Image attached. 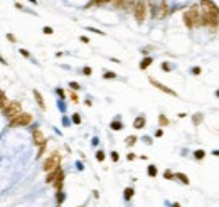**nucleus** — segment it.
<instances>
[{
    "mask_svg": "<svg viewBox=\"0 0 219 207\" xmlns=\"http://www.w3.org/2000/svg\"><path fill=\"white\" fill-rule=\"evenodd\" d=\"M199 9H201V26L209 27L212 30H217V24H219L217 5L212 0H202Z\"/></svg>",
    "mask_w": 219,
    "mask_h": 207,
    "instance_id": "f257e3e1",
    "label": "nucleus"
},
{
    "mask_svg": "<svg viewBox=\"0 0 219 207\" xmlns=\"http://www.w3.org/2000/svg\"><path fill=\"white\" fill-rule=\"evenodd\" d=\"M182 19H184V24H186L189 29L201 27V9H199V5H192L189 10H186Z\"/></svg>",
    "mask_w": 219,
    "mask_h": 207,
    "instance_id": "f03ea898",
    "label": "nucleus"
},
{
    "mask_svg": "<svg viewBox=\"0 0 219 207\" xmlns=\"http://www.w3.org/2000/svg\"><path fill=\"white\" fill-rule=\"evenodd\" d=\"M61 153L59 152H52L51 155L46 158V162H44V172L47 174V172H54L57 170V168H61Z\"/></svg>",
    "mask_w": 219,
    "mask_h": 207,
    "instance_id": "7ed1b4c3",
    "label": "nucleus"
},
{
    "mask_svg": "<svg viewBox=\"0 0 219 207\" xmlns=\"http://www.w3.org/2000/svg\"><path fill=\"white\" fill-rule=\"evenodd\" d=\"M32 121H34V116L30 115V113H24L22 111L20 115H17L15 118H12L10 123H9V126H12V128H15V126H29Z\"/></svg>",
    "mask_w": 219,
    "mask_h": 207,
    "instance_id": "20e7f679",
    "label": "nucleus"
},
{
    "mask_svg": "<svg viewBox=\"0 0 219 207\" xmlns=\"http://www.w3.org/2000/svg\"><path fill=\"white\" fill-rule=\"evenodd\" d=\"M147 10H148V7H147L145 0H138V2H135V5H133V15H135V19H137L138 24H143V20L147 19Z\"/></svg>",
    "mask_w": 219,
    "mask_h": 207,
    "instance_id": "39448f33",
    "label": "nucleus"
},
{
    "mask_svg": "<svg viewBox=\"0 0 219 207\" xmlns=\"http://www.w3.org/2000/svg\"><path fill=\"white\" fill-rule=\"evenodd\" d=\"M2 113H4L5 118L12 120V118H15L17 115H20V113H22V106H20V103H19V101H9L7 106L2 109Z\"/></svg>",
    "mask_w": 219,
    "mask_h": 207,
    "instance_id": "423d86ee",
    "label": "nucleus"
},
{
    "mask_svg": "<svg viewBox=\"0 0 219 207\" xmlns=\"http://www.w3.org/2000/svg\"><path fill=\"white\" fill-rule=\"evenodd\" d=\"M32 138H34V145H36V147H42V145L47 143V138H46V135L40 131V128H34Z\"/></svg>",
    "mask_w": 219,
    "mask_h": 207,
    "instance_id": "0eeeda50",
    "label": "nucleus"
},
{
    "mask_svg": "<svg viewBox=\"0 0 219 207\" xmlns=\"http://www.w3.org/2000/svg\"><path fill=\"white\" fill-rule=\"evenodd\" d=\"M148 81H150V84L152 86H155L157 89H160L162 93H165V95H170V96H179L177 93H175L174 89H170V88H167L165 84H162L160 81H157V79H153V78H148Z\"/></svg>",
    "mask_w": 219,
    "mask_h": 207,
    "instance_id": "6e6552de",
    "label": "nucleus"
},
{
    "mask_svg": "<svg viewBox=\"0 0 219 207\" xmlns=\"http://www.w3.org/2000/svg\"><path fill=\"white\" fill-rule=\"evenodd\" d=\"M52 185H54L56 192H61V190H62V185H64V172H62V168H59V170H57V175H56L54 182H52Z\"/></svg>",
    "mask_w": 219,
    "mask_h": 207,
    "instance_id": "1a4fd4ad",
    "label": "nucleus"
},
{
    "mask_svg": "<svg viewBox=\"0 0 219 207\" xmlns=\"http://www.w3.org/2000/svg\"><path fill=\"white\" fill-rule=\"evenodd\" d=\"M145 125H147V118L143 116V115L137 116L135 121H133V128H137V130H142V128H145Z\"/></svg>",
    "mask_w": 219,
    "mask_h": 207,
    "instance_id": "9d476101",
    "label": "nucleus"
},
{
    "mask_svg": "<svg viewBox=\"0 0 219 207\" xmlns=\"http://www.w3.org/2000/svg\"><path fill=\"white\" fill-rule=\"evenodd\" d=\"M34 98H36L37 105L40 106V109H42V111H46V109H47V106H46V103H44V98H42V95H40V91L34 89Z\"/></svg>",
    "mask_w": 219,
    "mask_h": 207,
    "instance_id": "9b49d317",
    "label": "nucleus"
},
{
    "mask_svg": "<svg viewBox=\"0 0 219 207\" xmlns=\"http://www.w3.org/2000/svg\"><path fill=\"white\" fill-rule=\"evenodd\" d=\"M158 9H160V12H157V17L165 19L169 15V5H167V2H162V4L158 5Z\"/></svg>",
    "mask_w": 219,
    "mask_h": 207,
    "instance_id": "f8f14e48",
    "label": "nucleus"
},
{
    "mask_svg": "<svg viewBox=\"0 0 219 207\" xmlns=\"http://www.w3.org/2000/svg\"><path fill=\"white\" fill-rule=\"evenodd\" d=\"M109 128L113 131H120V130H123V123H121L120 120H113L111 123H109Z\"/></svg>",
    "mask_w": 219,
    "mask_h": 207,
    "instance_id": "ddd939ff",
    "label": "nucleus"
},
{
    "mask_svg": "<svg viewBox=\"0 0 219 207\" xmlns=\"http://www.w3.org/2000/svg\"><path fill=\"white\" fill-rule=\"evenodd\" d=\"M174 178H179V180L182 182L184 185H189V184H190L189 177H187L186 174H180V172H179V174H174Z\"/></svg>",
    "mask_w": 219,
    "mask_h": 207,
    "instance_id": "4468645a",
    "label": "nucleus"
},
{
    "mask_svg": "<svg viewBox=\"0 0 219 207\" xmlns=\"http://www.w3.org/2000/svg\"><path fill=\"white\" fill-rule=\"evenodd\" d=\"M152 62H153V59H152V57H145V59H142V61H140L138 67L142 69V71H145V69L148 67L150 64H152Z\"/></svg>",
    "mask_w": 219,
    "mask_h": 207,
    "instance_id": "2eb2a0df",
    "label": "nucleus"
},
{
    "mask_svg": "<svg viewBox=\"0 0 219 207\" xmlns=\"http://www.w3.org/2000/svg\"><path fill=\"white\" fill-rule=\"evenodd\" d=\"M133 195H135V190L131 189V187H127V189L123 190V199L125 200H130Z\"/></svg>",
    "mask_w": 219,
    "mask_h": 207,
    "instance_id": "dca6fc26",
    "label": "nucleus"
},
{
    "mask_svg": "<svg viewBox=\"0 0 219 207\" xmlns=\"http://www.w3.org/2000/svg\"><path fill=\"white\" fill-rule=\"evenodd\" d=\"M133 5H135V0H123L121 9L123 10H130V9H133Z\"/></svg>",
    "mask_w": 219,
    "mask_h": 207,
    "instance_id": "f3484780",
    "label": "nucleus"
},
{
    "mask_svg": "<svg viewBox=\"0 0 219 207\" xmlns=\"http://www.w3.org/2000/svg\"><path fill=\"white\" fill-rule=\"evenodd\" d=\"M57 170H59V168H57ZM57 170H54V172H47V175H46V184H52V182H54L56 175H57Z\"/></svg>",
    "mask_w": 219,
    "mask_h": 207,
    "instance_id": "a211bd4d",
    "label": "nucleus"
},
{
    "mask_svg": "<svg viewBox=\"0 0 219 207\" xmlns=\"http://www.w3.org/2000/svg\"><path fill=\"white\" fill-rule=\"evenodd\" d=\"M109 0H91L89 4H88V7H99V5H105L108 4Z\"/></svg>",
    "mask_w": 219,
    "mask_h": 207,
    "instance_id": "6ab92c4d",
    "label": "nucleus"
},
{
    "mask_svg": "<svg viewBox=\"0 0 219 207\" xmlns=\"http://www.w3.org/2000/svg\"><path fill=\"white\" fill-rule=\"evenodd\" d=\"M147 174H148V177H157V174H158V168L155 167V165H148V170H147Z\"/></svg>",
    "mask_w": 219,
    "mask_h": 207,
    "instance_id": "aec40b11",
    "label": "nucleus"
},
{
    "mask_svg": "<svg viewBox=\"0 0 219 207\" xmlns=\"http://www.w3.org/2000/svg\"><path fill=\"white\" fill-rule=\"evenodd\" d=\"M202 120H204V116H202L201 113H197V115H194V116H192V123L196 125V126H199V125L202 123Z\"/></svg>",
    "mask_w": 219,
    "mask_h": 207,
    "instance_id": "412c9836",
    "label": "nucleus"
},
{
    "mask_svg": "<svg viewBox=\"0 0 219 207\" xmlns=\"http://www.w3.org/2000/svg\"><path fill=\"white\" fill-rule=\"evenodd\" d=\"M7 103H9V99H7V96H5V93L0 91V108L4 109L5 106H7Z\"/></svg>",
    "mask_w": 219,
    "mask_h": 207,
    "instance_id": "4be33fe9",
    "label": "nucleus"
},
{
    "mask_svg": "<svg viewBox=\"0 0 219 207\" xmlns=\"http://www.w3.org/2000/svg\"><path fill=\"white\" fill-rule=\"evenodd\" d=\"M158 123H160V126H169V125H170V121L167 120V116H165V115H160V116H158Z\"/></svg>",
    "mask_w": 219,
    "mask_h": 207,
    "instance_id": "5701e85b",
    "label": "nucleus"
},
{
    "mask_svg": "<svg viewBox=\"0 0 219 207\" xmlns=\"http://www.w3.org/2000/svg\"><path fill=\"white\" fill-rule=\"evenodd\" d=\"M204 157H206L204 150H196V152H194V158H196V160H202Z\"/></svg>",
    "mask_w": 219,
    "mask_h": 207,
    "instance_id": "b1692460",
    "label": "nucleus"
},
{
    "mask_svg": "<svg viewBox=\"0 0 219 207\" xmlns=\"http://www.w3.org/2000/svg\"><path fill=\"white\" fill-rule=\"evenodd\" d=\"M137 140H138V138H137L135 135H131V136H128V138H127V142H125V143H127L128 147H133V145L137 143Z\"/></svg>",
    "mask_w": 219,
    "mask_h": 207,
    "instance_id": "393cba45",
    "label": "nucleus"
},
{
    "mask_svg": "<svg viewBox=\"0 0 219 207\" xmlns=\"http://www.w3.org/2000/svg\"><path fill=\"white\" fill-rule=\"evenodd\" d=\"M103 78H105V79H115V78H116V73H113V71H106V73H103Z\"/></svg>",
    "mask_w": 219,
    "mask_h": 207,
    "instance_id": "a878e982",
    "label": "nucleus"
},
{
    "mask_svg": "<svg viewBox=\"0 0 219 207\" xmlns=\"http://www.w3.org/2000/svg\"><path fill=\"white\" fill-rule=\"evenodd\" d=\"M64 199H66V195H64V192H57V195H56V200H57V205H61L62 202H64Z\"/></svg>",
    "mask_w": 219,
    "mask_h": 207,
    "instance_id": "bb28decb",
    "label": "nucleus"
},
{
    "mask_svg": "<svg viewBox=\"0 0 219 207\" xmlns=\"http://www.w3.org/2000/svg\"><path fill=\"white\" fill-rule=\"evenodd\" d=\"M105 152H103V150H98V152H96V160H98V162H103V160H105Z\"/></svg>",
    "mask_w": 219,
    "mask_h": 207,
    "instance_id": "cd10ccee",
    "label": "nucleus"
},
{
    "mask_svg": "<svg viewBox=\"0 0 219 207\" xmlns=\"http://www.w3.org/2000/svg\"><path fill=\"white\" fill-rule=\"evenodd\" d=\"M164 178L165 180H174V174H172L170 170H165L164 172Z\"/></svg>",
    "mask_w": 219,
    "mask_h": 207,
    "instance_id": "c85d7f7f",
    "label": "nucleus"
},
{
    "mask_svg": "<svg viewBox=\"0 0 219 207\" xmlns=\"http://www.w3.org/2000/svg\"><path fill=\"white\" fill-rule=\"evenodd\" d=\"M81 74H84V76H91L93 74V69L89 67V66H86V67H83V73Z\"/></svg>",
    "mask_w": 219,
    "mask_h": 207,
    "instance_id": "c756f323",
    "label": "nucleus"
},
{
    "mask_svg": "<svg viewBox=\"0 0 219 207\" xmlns=\"http://www.w3.org/2000/svg\"><path fill=\"white\" fill-rule=\"evenodd\" d=\"M42 32L46 34V36H51V34H54V30H52V27H47V26H46V27L42 29Z\"/></svg>",
    "mask_w": 219,
    "mask_h": 207,
    "instance_id": "7c9ffc66",
    "label": "nucleus"
},
{
    "mask_svg": "<svg viewBox=\"0 0 219 207\" xmlns=\"http://www.w3.org/2000/svg\"><path fill=\"white\" fill-rule=\"evenodd\" d=\"M69 98H71V101H73V103H79V96H78L76 93H71Z\"/></svg>",
    "mask_w": 219,
    "mask_h": 207,
    "instance_id": "2f4dec72",
    "label": "nucleus"
},
{
    "mask_svg": "<svg viewBox=\"0 0 219 207\" xmlns=\"http://www.w3.org/2000/svg\"><path fill=\"white\" fill-rule=\"evenodd\" d=\"M69 88H71V89H76V91H78L81 86H79V83H76V81H71V83H69Z\"/></svg>",
    "mask_w": 219,
    "mask_h": 207,
    "instance_id": "473e14b6",
    "label": "nucleus"
},
{
    "mask_svg": "<svg viewBox=\"0 0 219 207\" xmlns=\"http://www.w3.org/2000/svg\"><path fill=\"white\" fill-rule=\"evenodd\" d=\"M109 2H111L115 7H118V9H121V4H123V0H109Z\"/></svg>",
    "mask_w": 219,
    "mask_h": 207,
    "instance_id": "72a5a7b5",
    "label": "nucleus"
},
{
    "mask_svg": "<svg viewBox=\"0 0 219 207\" xmlns=\"http://www.w3.org/2000/svg\"><path fill=\"white\" fill-rule=\"evenodd\" d=\"M73 121H74L76 125H79V123H81V116L78 115V113H74V115H73Z\"/></svg>",
    "mask_w": 219,
    "mask_h": 207,
    "instance_id": "f704fd0d",
    "label": "nucleus"
},
{
    "mask_svg": "<svg viewBox=\"0 0 219 207\" xmlns=\"http://www.w3.org/2000/svg\"><path fill=\"white\" fill-rule=\"evenodd\" d=\"M201 73H202V69L199 67V66H197V67H192V74H194V76H199Z\"/></svg>",
    "mask_w": 219,
    "mask_h": 207,
    "instance_id": "c9c22d12",
    "label": "nucleus"
},
{
    "mask_svg": "<svg viewBox=\"0 0 219 207\" xmlns=\"http://www.w3.org/2000/svg\"><path fill=\"white\" fill-rule=\"evenodd\" d=\"M88 30H89V32H95V34H98V36H103V34H105V32H101V30L95 29V27H88Z\"/></svg>",
    "mask_w": 219,
    "mask_h": 207,
    "instance_id": "e433bc0d",
    "label": "nucleus"
},
{
    "mask_svg": "<svg viewBox=\"0 0 219 207\" xmlns=\"http://www.w3.org/2000/svg\"><path fill=\"white\" fill-rule=\"evenodd\" d=\"M162 69H164V71H170L172 66L169 64V62H162Z\"/></svg>",
    "mask_w": 219,
    "mask_h": 207,
    "instance_id": "4c0bfd02",
    "label": "nucleus"
},
{
    "mask_svg": "<svg viewBox=\"0 0 219 207\" xmlns=\"http://www.w3.org/2000/svg\"><path fill=\"white\" fill-rule=\"evenodd\" d=\"M111 160H113V162H118V160H120V155H118L116 152H111Z\"/></svg>",
    "mask_w": 219,
    "mask_h": 207,
    "instance_id": "58836bf2",
    "label": "nucleus"
},
{
    "mask_svg": "<svg viewBox=\"0 0 219 207\" xmlns=\"http://www.w3.org/2000/svg\"><path fill=\"white\" fill-rule=\"evenodd\" d=\"M56 93H57L61 98H64V96H66V93H64V89H62V88H57V89H56Z\"/></svg>",
    "mask_w": 219,
    "mask_h": 207,
    "instance_id": "ea45409f",
    "label": "nucleus"
},
{
    "mask_svg": "<svg viewBox=\"0 0 219 207\" xmlns=\"http://www.w3.org/2000/svg\"><path fill=\"white\" fill-rule=\"evenodd\" d=\"M20 54L24 56V57H30V52L26 51V49H20Z\"/></svg>",
    "mask_w": 219,
    "mask_h": 207,
    "instance_id": "a19ab883",
    "label": "nucleus"
},
{
    "mask_svg": "<svg viewBox=\"0 0 219 207\" xmlns=\"http://www.w3.org/2000/svg\"><path fill=\"white\" fill-rule=\"evenodd\" d=\"M79 40H81L83 44H89V39H88L86 36H81V37H79Z\"/></svg>",
    "mask_w": 219,
    "mask_h": 207,
    "instance_id": "79ce46f5",
    "label": "nucleus"
},
{
    "mask_svg": "<svg viewBox=\"0 0 219 207\" xmlns=\"http://www.w3.org/2000/svg\"><path fill=\"white\" fill-rule=\"evenodd\" d=\"M143 142H145L147 145H152V143H153V140H152L150 136H145V138H143Z\"/></svg>",
    "mask_w": 219,
    "mask_h": 207,
    "instance_id": "37998d69",
    "label": "nucleus"
},
{
    "mask_svg": "<svg viewBox=\"0 0 219 207\" xmlns=\"http://www.w3.org/2000/svg\"><path fill=\"white\" fill-rule=\"evenodd\" d=\"M7 39L10 40V42H15V40H17V39H15V36H14V34H7Z\"/></svg>",
    "mask_w": 219,
    "mask_h": 207,
    "instance_id": "c03bdc74",
    "label": "nucleus"
},
{
    "mask_svg": "<svg viewBox=\"0 0 219 207\" xmlns=\"http://www.w3.org/2000/svg\"><path fill=\"white\" fill-rule=\"evenodd\" d=\"M127 160H128V162L135 160V153H128V155H127Z\"/></svg>",
    "mask_w": 219,
    "mask_h": 207,
    "instance_id": "a18cd8bd",
    "label": "nucleus"
},
{
    "mask_svg": "<svg viewBox=\"0 0 219 207\" xmlns=\"http://www.w3.org/2000/svg\"><path fill=\"white\" fill-rule=\"evenodd\" d=\"M84 105H86V106H93V101H91V99H86V101H84Z\"/></svg>",
    "mask_w": 219,
    "mask_h": 207,
    "instance_id": "49530a36",
    "label": "nucleus"
},
{
    "mask_svg": "<svg viewBox=\"0 0 219 207\" xmlns=\"http://www.w3.org/2000/svg\"><path fill=\"white\" fill-rule=\"evenodd\" d=\"M162 135H164V131H162V130H157V131H155V136H162Z\"/></svg>",
    "mask_w": 219,
    "mask_h": 207,
    "instance_id": "de8ad7c7",
    "label": "nucleus"
},
{
    "mask_svg": "<svg viewBox=\"0 0 219 207\" xmlns=\"http://www.w3.org/2000/svg\"><path fill=\"white\" fill-rule=\"evenodd\" d=\"M0 64H7V61H5V59L2 57V56H0Z\"/></svg>",
    "mask_w": 219,
    "mask_h": 207,
    "instance_id": "09e8293b",
    "label": "nucleus"
},
{
    "mask_svg": "<svg viewBox=\"0 0 219 207\" xmlns=\"http://www.w3.org/2000/svg\"><path fill=\"white\" fill-rule=\"evenodd\" d=\"M172 207H180V204L179 202H174V204H172Z\"/></svg>",
    "mask_w": 219,
    "mask_h": 207,
    "instance_id": "8fccbe9b",
    "label": "nucleus"
},
{
    "mask_svg": "<svg viewBox=\"0 0 219 207\" xmlns=\"http://www.w3.org/2000/svg\"><path fill=\"white\" fill-rule=\"evenodd\" d=\"M30 4H37V0H29Z\"/></svg>",
    "mask_w": 219,
    "mask_h": 207,
    "instance_id": "3c124183",
    "label": "nucleus"
},
{
    "mask_svg": "<svg viewBox=\"0 0 219 207\" xmlns=\"http://www.w3.org/2000/svg\"><path fill=\"white\" fill-rule=\"evenodd\" d=\"M79 207H84V205H79Z\"/></svg>",
    "mask_w": 219,
    "mask_h": 207,
    "instance_id": "603ef678",
    "label": "nucleus"
}]
</instances>
